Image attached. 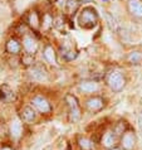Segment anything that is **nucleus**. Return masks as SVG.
I'll list each match as a JSON object with an SVG mask.
<instances>
[{
	"instance_id": "f257e3e1",
	"label": "nucleus",
	"mask_w": 142,
	"mask_h": 150,
	"mask_svg": "<svg viewBox=\"0 0 142 150\" xmlns=\"http://www.w3.org/2000/svg\"><path fill=\"white\" fill-rule=\"evenodd\" d=\"M98 13L93 6H86L81 10L78 15V23L79 25L84 29H91L97 25L98 23Z\"/></svg>"
},
{
	"instance_id": "0eeeda50",
	"label": "nucleus",
	"mask_w": 142,
	"mask_h": 150,
	"mask_svg": "<svg viewBox=\"0 0 142 150\" xmlns=\"http://www.w3.org/2000/svg\"><path fill=\"white\" fill-rule=\"evenodd\" d=\"M38 40H37L33 35H24L23 38V48L24 51L29 54H34V53L38 51Z\"/></svg>"
},
{
	"instance_id": "7ed1b4c3",
	"label": "nucleus",
	"mask_w": 142,
	"mask_h": 150,
	"mask_svg": "<svg viewBox=\"0 0 142 150\" xmlns=\"http://www.w3.org/2000/svg\"><path fill=\"white\" fill-rule=\"evenodd\" d=\"M65 102L69 107V116H70V121L77 122L81 119V109H79V103L77 101L76 96L73 95H65Z\"/></svg>"
},
{
	"instance_id": "6e6552de",
	"label": "nucleus",
	"mask_w": 142,
	"mask_h": 150,
	"mask_svg": "<svg viewBox=\"0 0 142 150\" xmlns=\"http://www.w3.org/2000/svg\"><path fill=\"white\" fill-rule=\"evenodd\" d=\"M118 141V136H117L113 130H110L107 132H104L101 137V143L102 145L106 149H112V148H116V144Z\"/></svg>"
},
{
	"instance_id": "2eb2a0df",
	"label": "nucleus",
	"mask_w": 142,
	"mask_h": 150,
	"mask_svg": "<svg viewBox=\"0 0 142 150\" xmlns=\"http://www.w3.org/2000/svg\"><path fill=\"white\" fill-rule=\"evenodd\" d=\"M22 117L25 122H33L37 117V114H35V111L33 110V107H25L22 112Z\"/></svg>"
},
{
	"instance_id": "1a4fd4ad",
	"label": "nucleus",
	"mask_w": 142,
	"mask_h": 150,
	"mask_svg": "<svg viewBox=\"0 0 142 150\" xmlns=\"http://www.w3.org/2000/svg\"><path fill=\"white\" fill-rule=\"evenodd\" d=\"M127 9L132 15L142 18V1L141 0H128Z\"/></svg>"
},
{
	"instance_id": "f8f14e48",
	"label": "nucleus",
	"mask_w": 142,
	"mask_h": 150,
	"mask_svg": "<svg viewBox=\"0 0 142 150\" xmlns=\"http://www.w3.org/2000/svg\"><path fill=\"white\" fill-rule=\"evenodd\" d=\"M78 146L82 150H94V141L84 136L78 137Z\"/></svg>"
},
{
	"instance_id": "9b49d317",
	"label": "nucleus",
	"mask_w": 142,
	"mask_h": 150,
	"mask_svg": "<svg viewBox=\"0 0 142 150\" xmlns=\"http://www.w3.org/2000/svg\"><path fill=\"white\" fill-rule=\"evenodd\" d=\"M43 57L44 59L51 64H57V54H56V51L53 49V47L51 45H47L43 51Z\"/></svg>"
},
{
	"instance_id": "39448f33",
	"label": "nucleus",
	"mask_w": 142,
	"mask_h": 150,
	"mask_svg": "<svg viewBox=\"0 0 142 150\" xmlns=\"http://www.w3.org/2000/svg\"><path fill=\"white\" fill-rule=\"evenodd\" d=\"M32 105L39 112H41V114H49V112L52 111V106H51V103L47 101V98H44L43 96H39V95L33 97Z\"/></svg>"
},
{
	"instance_id": "9d476101",
	"label": "nucleus",
	"mask_w": 142,
	"mask_h": 150,
	"mask_svg": "<svg viewBox=\"0 0 142 150\" xmlns=\"http://www.w3.org/2000/svg\"><path fill=\"white\" fill-rule=\"evenodd\" d=\"M98 88H99V86L96 81L87 80V81H82L79 83V90L84 93H94L98 91Z\"/></svg>"
},
{
	"instance_id": "aec40b11",
	"label": "nucleus",
	"mask_w": 142,
	"mask_h": 150,
	"mask_svg": "<svg viewBox=\"0 0 142 150\" xmlns=\"http://www.w3.org/2000/svg\"><path fill=\"white\" fill-rule=\"evenodd\" d=\"M1 150H13V148H10V146H8V145H4V146L1 148Z\"/></svg>"
},
{
	"instance_id": "ddd939ff",
	"label": "nucleus",
	"mask_w": 142,
	"mask_h": 150,
	"mask_svg": "<svg viewBox=\"0 0 142 150\" xmlns=\"http://www.w3.org/2000/svg\"><path fill=\"white\" fill-rule=\"evenodd\" d=\"M22 131H23L22 122H20L18 119H15L14 121H11V124H10V132H11V136L15 137V139H18V137L22 135Z\"/></svg>"
},
{
	"instance_id": "dca6fc26",
	"label": "nucleus",
	"mask_w": 142,
	"mask_h": 150,
	"mask_svg": "<svg viewBox=\"0 0 142 150\" xmlns=\"http://www.w3.org/2000/svg\"><path fill=\"white\" fill-rule=\"evenodd\" d=\"M127 61L129 62V63H132V64H138V63H141V62H142V53L138 52V51H133L131 53H128Z\"/></svg>"
},
{
	"instance_id": "6ab92c4d",
	"label": "nucleus",
	"mask_w": 142,
	"mask_h": 150,
	"mask_svg": "<svg viewBox=\"0 0 142 150\" xmlns=\"http://www.w3.org/2000/svg\"><path fill=\"white\" fill-rule=\"evenodd\" d=\"M39 73H44V71H41L40 68H34L32 71V76L34 78H37V74H39ZM38 78H39V80H43V78H45V76H44V74H40Z\"/></svg>"
},
{
	"instance_id": "f03ea898",
	"label": "nucleus",
	"mask_w": 142,
	"mask_h": 150,
	"mask_svg": "<svg viewBox=\"0 0 142 150\" xmlns=\"http://www.w3.org/2000/svg\"><path fill=\"white\" fill-rule=\"evenodd\" d=\"M106 82H107L108 87H110L112 91H115V92H120L124 87V85H126V80H124L123 74L118 72V71H111V72L107 74Z\"/></svg>"
},
{
	"instance_id": "4468645a",
	"label": "nucleus",
	"mask_w": 142,
	"mask_h": 150,
	"mask_svg": "<svg viewBox=\"0 0 142 150\" xmlns=\"http://www.w3.org/2000/svg\"><path fill=\"white\" fill-rule=\"evenodd\" d=\"M20 49H22V47H20V43L16 39H9L6 43V51L11 53V54H16V53L20 52Z\"/></svg>"
},
{
	"instance_id": "a211bd4d",
	"label": "nucleus",
	"mask_w": 142,
	"mask_h": 150,
	"mask_svg": "<svg viewBox=\"0 0 142 150\" xmlns=\"http://www.w3.org/2000/svg\"><path fill=\"white\" fill-rule=\"evenodd\" d=\"M112 130H113V132L115 134L118 136V137H121L122 136L124 132L127 131V126H126V122H123V121H120V122H117L115 126H113V129H112Z\"/></svg>"
},
{
	"instance_id": "412c9836",
	"label": "nucleus",
	"mask_w": 142,
	"mask_h": 150,
	"mask_svg": "<svg viewBox=\"0 0 142 150\" xmlns=\"http://www.w3.org/2000/svg\"><path fill=\"white\" fill-rule=\"evenodd\" d=\"M107 150H121L120 148H112V149H107Z\"/></svg>"
},
{
	"instance_id": "20e7f679",
	"label": "nucleus",
	"mask_w": 142,
	"mask_h": 150,
	"mask_svg": "<svg viewBox=\"0 0 142 150\" xmlns=\"http://www.w3.org/2000/svg\"><path fill=\"white\" fill-rule=\"evenodd\" d=\"M136 135L135 131L127 130L124 134L120 137V144L123 150H133L136 146Z\"/></svg>"
},
{
	"instance_id": "f3484780",
	"label": "nucleus",
	"mask_w": 142,
	"mask_h": 150,
	"mask_svg": "<svg viewBox=\"0 0 142 150\" xmlns=\"http://www.w3.org/2000/svg\"><path fill=\"white\" fill-rule=\"evenodd\" d=\"M28 23H29V25H30L32 28H34V29H38L39 28L40 20H39V16H38V14H37V11H32V13L29 14V16H28Z\"/></svg>"
},
{
	"instance_id": "4be33fe9",
	"label": "nucleus",
	"mask_w": 142,
	"mask_h": 150,
	"mask_svg": "<svg viewBox=\"0 0 142 150\" xmlns=\"http://www.w3.org/2000/svg\"><path fill=\"white\" fill-rule=\"evenodd\" d=\"M121 150H123V149H121Z\"/></svg>"
},
{
	"instance_id": "423d86ee",
	"label": "nucleus",
	"mask_w": 142,
	"mask_h": 150,
	"mask_svg": "<svg viewBox=\"0 0 142 150\" xmlns=\"http://www.w3.org/2000/svg\"><path fill=\"white\" fill-rule=\"evenodd\" d=\"M86 107L91 112H98L104 107V101L99 96H93L86 101Z\"/></svg>"
}]
</instances>
